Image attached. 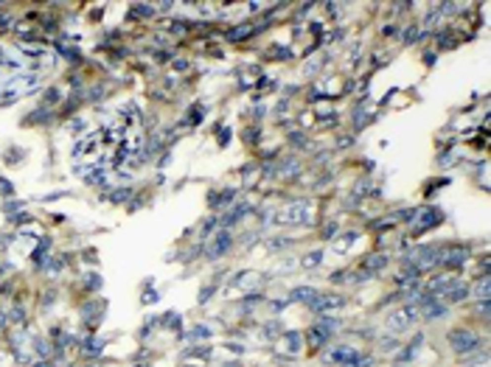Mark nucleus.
Masks as SVG:
<instances>
[{
  "label": "nucleus",
  "instance_id": "nucleus-1",
  "mask_svg": "<svg viewBox=\"0 0 491 367\" xmlns=\"http://www.w3.org/2000/svg\"><path fill=\"white\" fill-rule=\"evenodd\" d=\"M449 342H452L455 353H472V350L480 348V339H477L469 328H452V331H449Z\"/></svg>",
  "mask_w": 491,
  "mask_h": 367
},
{
  "label": "nucleus",
  "instance_id": "nucleus-2",
  "mask_svg": "<svg viewBox=\"0 0 491 367\" xmlns=\"http://www.w3.org/2000/svg\"><path fill=\"white\" fill-rule=\"evenodd\" d=\"M230 241H233V238H230V233H224V230H222V233L216 236V241L211 244L208 255H211V258H219L222 253H227V250H230Z\"/></svg>",
  "mask_w": 491,
  "mask_h": 367
},
{
  "label": "nucleus",
  "instance_id": "nucleus-3",
  "mask_svg": "<svg viewBox=\"0 0 491 367\" xmlns=\"http://www.w3.org/2000/svg\"><path fill=\"white\" fill-rule=\"evenodd\" d=\"M314 297H317V292L309 286H301V289H292V300H298V303H306V300H312L314 303Z\"/></svg>",
  "mask_w": 491,
  "mask_h": 367
},
{
  "label": "nucleus",
  "instance_id": "nucleus-4",
  "mask_svg": "<svg viewBox=\"0 0 491 367\" xmlns=\"http://www.w3.org/2000/svg\"><path fill=\"white\" fill-rule=\"evenodd\" d=\"M415 317V308H404V311H399V314H393V325L396 328H402V325H410V320Z\"/></svg>",
  "mask_w": 491,
  "mask_h": 367
},
{
  "label": "nucleus",
  "instance_id": "nucleus-5",
  "mask_svg": "<svg viewBox=\"0 0 491 367\" xmlns=\"http://www.w3.org/2000/svg\"><path fill=\"white\" fill-rule=\"evenodd\" d=\"M466 292H469L466 286H457V283H455L452 289H446V300H449V303H457V300L466 297Z\"/></svg>",
  "mask_w": 491,
  "mask_h": 367
}]
</instances>
